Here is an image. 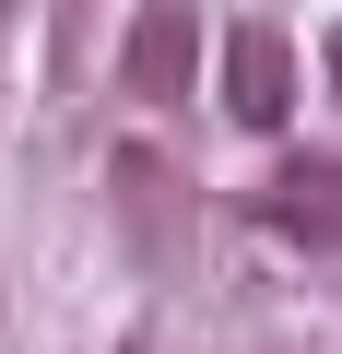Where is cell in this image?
Instances as JSON below:
<instances>
[{
	"instance_id": "obj_1",
	"label": "cell",
	"mask_w": 342,
	"mask_h": 354,
	"mask_svg": "<svg viewBox=\"0 0 342 354\" xmlns=\"http://www.w3.org/2000/svg\"><path fill=\"white\" fill-rule=\"evenodd\" d=\"M225 118L236 130H283L295 118V48L272 24H236L225 36Z\"/></svg>"
},
{
	"instance_id": "obj_3",
	"label": "cell",
	"mask_w": 342,
	"mask_h": 354,
	"mask_svg": "<svg viewBox=\"0 0 342 354\" xmlns=\"http://www.w3.org/2000/svg\"><path fill=\"white\" fill-rule=\"evenodd\" d=\"M260 213H272L283 236H307V248H330V165H319V153H295V165L272 177V201H260Z\"/></svg>"
},
{
	"instance_id": "obj_2",
	"label": "cell",
	"mask_w": 342,
	"mask_h": 354,
	"mask_svg": "<svg viewBox=\"0 0 342 354\" xmlns=\"http://www.w3.org/2000/svg\"><path fill=\"white\" fill-rule=\"evenodd\" d=\"M189 12H178V0H153V12L130 24V48H118V83L142 95V106H165V95H189Z\"/></svg>"
}]
</instances>
